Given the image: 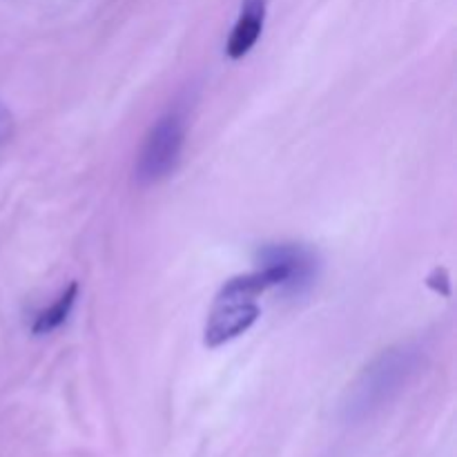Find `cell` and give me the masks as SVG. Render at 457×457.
<instances>
[{"label": "cell", "instance_id": "obj_1", "mask_svg": "<svg viewBox=\"0 0 457 457\" xmlns=\"http://www.w3.org/2000/svg\"><path fill=\"white\" fill-rule=\"evenodd\" d=\"M420 360H422V348L415 344H400L375 357L348 391L344 402V418L348 422H360L388 404L413 378Z\"/></svg>", "mask_w": 457, "mask_h": 457}, {"label": "cell", "instance_id": "obj_2", "mask_svg": "<svg viewBox=\"0 0 457 457\" xmlns=\"http://www.w3.org/2000/svg\"><path fill=\"white\" fill-rule=\"evenodd\" d=\"M183 143H186V120L179 112L161 116L152 125L150 134L141 147L137 163V179L143 186L163 181L174 172L181 159Z\"/></svg>", "mask_w": 457, "mask_h": 457}, {"label": "cell", "instance_id": "obj_3", "mask_svg": "<svg viewBox=\"0 0 457 457\" xmlns=\"http://www.w3.org/2000/svg\"><path fill=\"white\" fill-rule=\"evenodd\" d=\"M259 263L272 275L275 288L286 293H303L311 288L320 272V259L306 245L279 244L259 253Z\"/></svg>", "mask_w": 457, "mask_h": 457}, {"label": "cell", "instance_id": "obj_4", "mask_svg": "<svg viewBox=\"0 0 457 457\" xmlns=\"http://www.w3.org/2000/svg\"><path fill=\"white\" fill-rule=\"evenodd\" d=\"M262 311H259L257 302H248V299H230V297H217L212 312L208 317V324L204 330V342L208 348H219L223 344L232 342V339L241 337L253 328L254 321L259 320Z\"/></svg>", "mask_w": 457, "mask_h": 457}, {"label": "cell", "instance_id": "obj_5", "mask_svg": "<svg viewBox=\"0 0 457 457\" xmlns=\"http://www.w3.org/2000/svg\"><path fill=\"white\" fill-rule=\"evenodd\" d=\"M263 21H266V0H244L237 25L232 27L226 45V54L232 61L244 58L257 45L263 31Z\"/></svg>", "mask_w": 457, "mask_h": 457}, {"label": "cell", "instance_id": "obj_6", "mask_svg": "<svg viewBox=\"0 0 457 457\" xmlns=\"http://www.w3.org/2000/svg\"><path fill=\"white\" fill-rule=\"evenodd\" d=\"M76 297H79V284H70L52 306L45 308L43 312H38L34 326H31L34 335H49L56 328H61L67 321V317H70L71 308H74Z\"/></svg>", "mask_w": 457, "mask_h": 457}, {"label": "cell", "instance_id": "obj_7", "mask_svg": "<svg viewBox=\"0 0 457 457\" xmlns=\"http://www.w3.org/2000/svg\"><path fill=\"white\" fill-rule=\"evenodd\" d=\"M9 129H12V116H9V112L4 110L3 105H0V138L7 137Z\"/></svg>", "mask_w": 457, "mask_h": 457}]
</instances>
